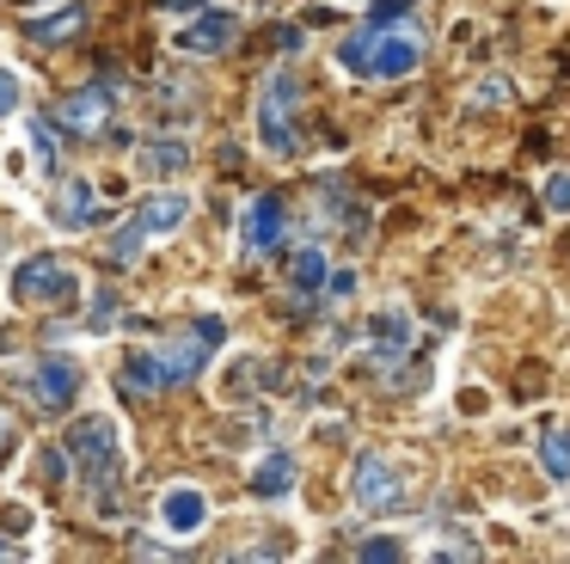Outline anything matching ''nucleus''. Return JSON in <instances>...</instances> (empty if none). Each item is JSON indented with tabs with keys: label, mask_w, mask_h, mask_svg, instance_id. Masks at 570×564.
<instances>
[{
	"label": "nucleus",
	"mask_w": 570,
	"mask_h": 564,
	"mask_svg": "<svg viewBox=\"0 0 570 564\" xmlns=\"http://www.w3.org/2000/svg\"><path fill=\"white\" fill-rule=\"evenodd\" d=\"M295 74H271L264 80V98H258V135L271 154H295L301 135H295Z\"/></svg>",
	"instance_id": "obj_1"
},
{
	"label": "nucleus",
	"mask_w": 570,
	"mask_h": 564,
	"mask_svg": "<svg viewBox=\"0 0 570 564\" xmlns=\"http://www.w3.org/2000/svg\"><path fill=\"white\" fill-rule=\"evenodd\" d=\"M68 454L80 460V473H87L92 490L111 485V473H117V429H111V417H80V424L68 429Z\"/></svg>",
	"instance_id": "obj_2"
},
{
	"label": "nucleus",
	"mask_w": 570,
	"mask_h": 564,
	"mask_svg": "<svg viewBox=\"0 0 570 564\" xmlns=\"http://www.w3.org/2000/svg\"><path fill=\"white\" fill-rule=\"evenodd\" d=\"M350 490H356V503H362L368 515L405 509V478H399L393 460H381V454H362V460H356V478H350Z\"/></svg>",
	"instance_id": "obj_3"
},
{
	"label": "nucleus",
	"mask_w": 570,
	"mask_h": 564,
	"mask_svg": "<svg viewBox=\"0 0 570 564\" xmlns=\"http://www.w3.org/2000/svg\"><path fill=\"white\" fill-rule=\"evenodd\" d=\"M26 392H31V405H38L43 417H62L68 405H75V392H80L75 362H62V356H43V362H31V368H26Z\"/></svg>",
	"instance_id": "obj_4"
},
{
	"label": "nucleus",
	"mask_w": 570,
	"mask_h": 564,
	"mask_svg": "<svg viewBox=\"0 0 570 564\" xmlns=\"http://www.w3.org/2000/svg\"><path fill=\"white\" fill-rule=\"evenodd\" d=\"M417 61H423V31H386V25H374V49H368L374 80H405V74H417Z\"/></svg>",
	"instance_id": "obj_5"
},
{
	"label": "nucleus",
	"mask_w": 570,
	"mask_h": 564,
	"mask_svg": "<svg viewBox=\"0 0 570 564\" xmlns=\"http://www.w3.org/2000/svg\"><path fill=\"white\" fill-rule=\"evenodd\" d=\"M13 294H19L26 307L68 301V294H75V276H68V264H62V257L38 252V257H26V264H19V276H13Z\"/></svg>",
	"instance_id": "obj_6"
},
{
	"label": "nucleus",
	"mask_w": 570,
	"mask_h": 564,
	"mask_svg": "<svg viewBox=\"0 0 570 564\" xmlns=\"http://www.w3.org/2000/svg\"><path fill=\"white\" fill-rule=\"evenodd\" d=\"M215 338H222V319H203V325H197V338H185V343H166V350H154V362H160L166 387H178V380H190V375H197V368L209 362Z\"/></svg>",
	"instance_id": "obj_7"
},
{
	"label": "nucleus",
	"mask_w": 570,
	"mask_h": 564,
	"mask_svg": "<svg viewBox=\"0 0 570 564\" xmlns=\"http://www.w3.org/2000/svg\"><path fill=\"white\" fill-rule=\"evenodd\" d=\"M56 123L92 142V135L111 123V86H80V93H68L62 105H56Z\"/></svg>",
	"instance_id": "obj_8"
},
{
	"label": "nucleus",
	"mask_w": 570,
	"mask_h": 564,
	"mask_svg": "<svg viewBox=\"0 0 570 564\" xmlns=\"http://www.w3.org/2000/svg\"><path fill=\"white\" fill-rule=\"evenodd\" d=\"M80 31H87V12H80V0H62V12H56V19H31V25H26V43H31V49H62V43H75Z\"/></svg>",
	"instance_id": "obj_9"
},
{
	"label": "nucleus",
	"mask_w": 570,
	"mask_h": 564,
	"mask_svg": "<svg viewBox=\"0 0 570 564\" xmlns=\"http://www.w3.org/2000/svg\"><path fill=\"white\" fill-rule=\"evenodd\" d=\"M234 37H239L234 12H203V19L185 31V43H178V49H190V56H222V49H234Z\"/></svg>",
	"instance_id": "obj_10"
},
{
	"label": "nucleus",
	"mask_w": 570,
	"mask_h": 564,
	"mask_svg": "<svg viewBox=\"0 0 570 564\" xmlns=\"http://www.w3.org/2000/svg\"><path fill=\"white\" fill-rule=\"evenodd\" d=\"M283 245V203L276 196H258V203L246 208V252H276Z\"/></svg>",
	"instance_id": "obj_11"
},
{
	"label": "nucleus",
	"mask_w": 570,
	"mask_h": 564,
	"mask_svg": "<svg viewBox=\"0 0 570 564\" xmlns=\"http://www.w3.org/2000/svg\"><path fill=\"white\" fill-rule=\"evenodd\" d=\"M160 515H166V527H173V534H197V527H203V515H209V503H203L190 485H178V490H166Z\"/></svg>",
	"instance_id": "obj_12"
},
{
	"label": "nucleus",
	"mask_w": 570,
	"mask_h": 564,
	"mask_svg": "<svg viewBox=\"0 0 570 564\" xmlns=\"http://www.w3.org/2000/svg\"><path fill=\"white\" fill-rule=\"evenodd\" d=\"M105 208H99V196H92V184H68L62 191V203H56V221L62 227H92Z\"/></svg>",
	"instance_id": "obj_13"
},
{
	"label": "nucleus",
	"mask_w": 570,
	"mask_h": 564,
	"mask_svg": "<svg viewBox=\"0 0 570 564\" xmlns=\"http://www.w3.org/2000/svg\"><path fill=\"white\" fill-rule=\"evenodd\" d=\"M185 215H190V203H185V196H154V203H141V208H136V221H141L148 233H166V227H178Z\"/></svg>",
	"instance_id": "obj_14"
},
{
	"label": "nucleus",
	"mask_w": 570,
	"mask_h": 564,
	"mask_svg": "<svg viewBox=\"0 0 570 564\" xmlns=\"http://www.w3.org/2000/svg\"><path fill=\"white\" fill-rule=\"evenodd\" d=\"M288 485H295V460H288V454H271V460L258 466V478H252L258 497H283Z\"/></svg>",
	"instance_id": "obj_15"
},
{
	"label": "nucleus",
	"mask_w": 570,
	"mask_h": 564,
	"mask_svg": "<svg viewBox=\"0 0 570 564\" xmlns=\"http://www.w3.org/2000/svg\"><path fill=\"white\" fill-rule=\"evenodd\" d=\"M540 466H546V478H570V429H546Z\"/></svg>",
	"instance_id": "obj_16"
},
{
	"label": "nucleus",
	"mask_w": 570,
	"mask_h": 564,
	"mask_svg": "<svg viewBox=\"0 0 570 564\" xmlns=\"http://www.w3.org/2000/svg\"><path fill=\"white\" fill-rule=\"evenodd\" d=\"M141 240H148V227H141V221H129V227L111 233V252H105V257H111V264H136V257H141Z\"/></svg>",
	"instance_id": "obj_17"
},
{
	"label": "nucleus",
	"mask_w": 570,
	"mask_h": 564,
	"mask_svg": "<svg viewBox=\"0 0 570 564\" xmlns=\"http://www.w3.org/2000/svg\"><path fill=\"white\" fill-rule=\"evenodd\" d=\"M148 172H185L190 166V154H185V142H148Z\"/></svg>",
	"instance_id": "obj_18"
},
{
	"label": "nucleus",
	"mask_w": 570,
	"mask_h": 564,
	"mask_svg": "<svg viewBox=\"0 0 570 564\" xmlns=\"http://www.w3.org/2000/svg\"><path fill=\"white\" fill-rule=\"evenodd\" d=\"M374 338H381V350L386 356H399V350H405V338H411V325H405V313H381V319H374Z\"/></svg>",
	"instance_id": "obj_19"
},
{
	"label": "nucleus",
	"mask_w": 570,
	"mask_h": 564,
	"mask_svg": "<svg viewBox=\"0 0 570 564\" xmlns=\"http://www.w3.org/2000/svg\"><path fill=\"white\" fill-rule=\"evenodd\" d=\"M320 282H325V257L313 252V245L295 252V289H320Z\"/></svg>",
	"instance_id": "obj_20"
},
{
	"label": "nucleus",
	"mask_w": 570,
	"mask_h": 564,
	"mask_svg": "<svg viewBox=\"0 0 570 564\" xmlns=\"http://www.w3.org/2000/svg\"><path fill=\"white\" fill-rule=\"evenodd\" d=\"M31 142H38V159H43V166H56V159H62V147H56V135H50V117L31 123Z\"/></svg>",
	"instance_id": "obj_21"
},
{
	"label": "nucleus",
	"mask_w": 570,
	"mask_h": 564,
	"mask_svg": "<svg viewBox=\"0 0 570 564\" xmlns=\"http://www.w3.org/2000/svg\"><path fill=\"white\" fill-rule=\"evenodd\" d=\"M356 558H374V564H399L405 552H399V539H362Z\"/></svg>",
	"instance_id": "obj_22"
},
{
	"label": "nucleus",
	"mask_w": 570,
	"mask_h": 564,
	"mask_svg": "<svg viewBox=\"0 0 570 564\" xmlns=\"http://www.w3.org/2000/svg\"><path fill=\"white\" fill-rule=\"evenodd\" d=\"M546 208H558V215H570V172H558V178L546 184Z\"/></svg>",
	"instance_id": "obj_23"
},
{
	"label": "nucleus",
	"mask_w": 570,
	"mask_h": 564,
	"mask_svg": "<svg viewBox=\"0 0 570 564\" xmlns=\"http://www.w3.org/2000/svg\"><path fill=\"white\" fill-rule=\"evenodd\" d=\"M13 441H19V417L7 411V405H0V460H7V454H13Z\"/></svg>",
	"instance_id": "obj_24"
},
{
	"label": "nucleus",
	"mask_w": 570,
	"mask_h": 564,
	"mask_svg": "<svg viewBox=\"0 0 570 564\" xmlns=\"http://www.w3.org/2000/svg\"><path fill=\"white\" fill-rule=\"evenodd\" d=\"M19 110V80L13 74H0V117H13Z\"/></svg>",
	"instance_id": "obj_25"
},
{
	"label": "nucleus",
	"mask_w": 570,
	"mask_h": 564,
	"mask_svg": "<svg viewBox=\"0 0 570 564\" xmlns=\"http://www.w3.org/2000/svg\"><path fill=\"white\" fill-rule=\"evenodd\" d=\"M503 98H509V86H503V80H484V86H479V105H484V110L503 105Z\"/></svg>",
	"instance_id": "obj_26"
},
{
	"label": "nucleus",
	"mask_w": 570,
	"mask_h": 564,
	"mask_svg": "<svg viewBox=\"0 0 570 564\" xmlns=\"http://www.w3.org/2000/svg\"><path fill=\"white\" fill-rule=\"evenodd\" d=\"M68 473V454H43V478H50V485H56V478H62Z\"/></svg>",
	"instance_id": "obj_27"
},
{
	"label": "nucleus",
	"mask_w": 570,
	"mask_h": 564,
	"mask_svg": "<svg viewBox=\"0 0 570 564\" xmlns=\"http://www.w3.org/2000/svg\"><path fill=\"white\" fill-rule=\"evenodd\" d=\"M0 558H13V546H0Z\"/></svg>",
	"instance_id": "obj_28"
}]
</instances>
